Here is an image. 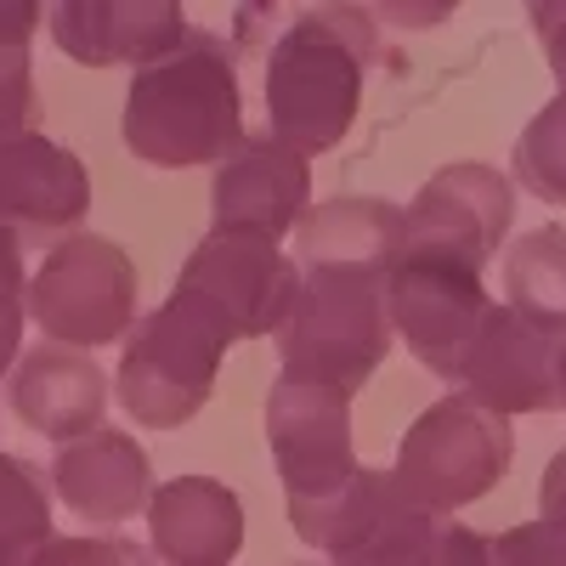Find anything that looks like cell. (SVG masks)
I'll use <instances>...</instances> for the list:
<instances>
[{"label": "cell", "instance_id": "obj_1", "mask_svg": "<svg viewBox=\"0 0 566 566\" xmlns=\"http://www.w3.org/2000/svg\"><path fill=\"white\" fill-rule=\"evenodd\" d=\"M244 136L239 63L210 29H187L176 52L136 69L125 91V148L154 170L227 165Z\"/></svg>", "mask_w": 566, "mask_h": 566}, {"label": "cell", "instance_id": "obj_2", "mask_svg": "<svg viewBox=\"0 0 566 566\" xmlns=\"http://www.w3.org/2000/svg\"><path fill=\"white\" fill-rule=\"evenodd\" d=\"M380 52L363 7H306L266 52V125L301 159L340 148Z\"/></svg>", "mask_w": 566, "mask_h": 566}, {"label": "cell", "instance_id": "obj_3", "mask_svg": "<svg viewBox=\"0 0 566 566\" xmlns=\"http://www.w3.org/2000/svg\"><path fill=\"white\" fill-rule=\"evenodd\" d=\"M290 522L328 566H493L488 538L402 493L391 470L357 464L323 499H290Z\"/></svg>", "mask_w": 566, "mask_h": 566}, {"label": "cell", "instance_id": "obj_4", "mask_svg": "<svg viewBox=\"0 0 566 566\" xmlns=\"http://www.w3.org/2000/svg\"><path fill=\"white\" fill-rule=\"evenodd\" d=\"M232 340L239 335L227 328V317L176 283L165 306H154L125 335V357L114 374L119 408L136 424H148V431H176L210 402L216 368Z\"/></svg>", "mask_w": 566, "mask_h": 566}, {"label": "cell", "instance_id": "obj_5", "mask_svg": "<svg viewBox=\"0 0 566 566\" xmlns=\"http://www.w3.org/2000/svg\"><path fill=\"white\" fill-rule=\"evenodd\" d=\"M386 272L368 266H301V295L277 328V357L290 374L357 397L391 352Z\"/></svg>", "mask_w": 566, "mask_h": 566}, {"label": "cell", "instance_id": "obj_6", "mask_svg": "<svg viewBox=\"0 0 566 566\" xmlns=\"http://www.w3.org/2000/svg\"><path fill=\"white\" fill-rule=\"evenodd\" d=\"M515 464V431L510 419L476 408L470 397H442L424 408L397 448L391 476L402 482V493L437 515H453L464 504L488 499Z\"/></svg>", "mask_w": 566, "mask_h": 566}, {"label": "cell", "instance_id": "obj_7", "mask_svg": "<svg viewBox=\"0 0 566 566\" xmlns=\"http://www.w3.org/2000/svg\"><path fill=\"white\" fill-rule=\"evenodd\" d=\"M29 317L45 328L52 346H74V352L130 335V317H136L130 255L103 232H69L29 283Z\"/></svg>", "mask_w": 566, "mask_h": 566}, {"label": "cell", "instance_id": "obj_8", "mask_svg": "<svg viewBox=\"0 0 566 566\" xmlns=\"http://www.w3.org/2000/svg\"><path fill=\"white\" fill-rule=\"evenodd\" d=\"M493 295L476 266H464L437 250H402L397 266L386 272V312L391 328L408 340V352L437 374V380H459L464 352L476 340Z\"/></svg>", "mask_w": 566, "mask_h": 566}, {"label": "cell", "instance_id": "obj_9", "mask_svg": "<svg viewBox=\"0 0 566 566\" xmlns=\"http://www.w3.org/2000/svg\"><path fill=\"white\" fill-rule=\"evenodd\" d=\"M176 283L193 290L199 301H210L239 340H261L290 323L295 295H301V266L272 239H261V232L210 227L193 244Z\"/></svg>", "mask_w": 566, "mask_h": 566}, {"label": "cell", "instance_id": "obj_10", "mask_svg": "<svg viewBox=\"0 0 566 566\" xmlns=\"http://www.w3.org/2000/svg\"><path fill=\"white\" fill-rule=\"evenodd\" d=\"M266 442H272V464H277L283 488H290V499L335 493L357 470L352 397L277 368V380L266 391Z\"/></svg>", "mask_w": 566, "mask_h": 566}, {"label": "cell", "instance_id": "obj_11", "mask_svg": "<svg viewBox=\"0 0 566 566\" xmlns=\"http://www.w3.org/2000/svg\"><path fill=\"white\" fill-rule=\"evenodd\" d=\"M510 216H515V187L493 165H442L431 181L413 193L408 205V232L402 250H437L464 266L488 272V261L510 239Z\"/></svg>", "mask_w": 566, "mask_h": 566}, {"label": "cell", "instance_id": "obj_12", "mask_svg": "<svg viewBox=\"0 0 566 566\" xmlns=\"http://www.w3.org/2000/svg\"><path fill=\"white\" fill-rule=\"evenodd\" d=\"M453 386L459 397L499 419L549 413L560 408V340L533 328L527 317H515L510 306H488Z\"/></svg>", "mask_w": 566, "mask_h": 566}, {"label": "cell", "instance_id": "obj_13", "mask_svg": "<svg viewBox=\"0 0 566 566\" xmlns=\"http://www.w3.org/2000/svg\"><path fill=\"white\" fill-rule=\"evenodd\" d=\"M91 216V176L80 154L45 130L0 136V227L18 239H57Z\"/></svg>", "mask_w": 566, "mask_h": 566}, {"label": "cell", "instance_id": "obj_14", "mask_svg": "<svg viewBox=\"0 0 566 566\" xmlns=\"http://www.w3.org/2000/svg\"><path fill=\"white\" fill-rule=\"evenodd\" d=\"M210 205H216V227L261 232V239L277 244L312 210V170L277 136H244L239 154L216 170Z\"/></svg>", "mask_w": 566, "mask_h": 566}, {"label": "cell", "instance_id": "obj_15", "mask_svg": "<svg viewBox=\"0 0 566 566\" xmlns=\"http://www.w3.org/2000/svg\"><path fill=\"white\" fill-rule=\"evenodd\" d=\"M52 40L85 69H148L187 40V18L170 0H63L52 12Z\"/></svg>", "mask_w": 566, "mask_h": 566}, {"label": "cell", "instance_id": "obj_16", "mask_svg": "<svg viewBox=\"0 0 566 566\" xmlns=\"http://www.w3.org/2000/svg\"><path fill=\"white\" fill-rule=\"evenodd\" d=\"M7 397L29 431L52 437V442H80L91 431H103V408L114 402V386L97 368V357L45 340V346L18 357Z\"/></svg>", "mask_w": 566, "mask_h": 566}, {"label": "cell", "instance_id": "obj_17", "mask_svg": "<svg viewBox=\"0 0 566 566\" xmlns=\"http://www.w3.org/2000/svg\"><path fill=\"white\" fill-rule=\"evenodd\" d=\"M52 488L80 522L119 527V522H130V515H142L154 504V464H148V448L136 437L103 424V431L57 448Z\"/></svg>", "mask_w": 566, "mask_h": 566}, {"label": "cell", "instance_id": "obj_18", "mask_svg": "<svg viewBox=\"0 0 566 566\" xmlns=\"http://www.w3.org/2000/svg\"><path fill=\"white\" fill-rule=\"evenodd\" d=\"M148 544L165 566H232L244 549V504L216 476H176L154 488Z\"/></svg>", "mask_w": 566, "mask_h": 566}, {"label": "cell", "instance_id": "obj_19", "mask_svg": "<svg viewBox=\"0 0 566 566\" xmlns=\"http://www.w3.org/2000/svg\"><path fill=\"white\" fill-rule=\"evenodd\" d=\"M408 210L391 199H357L340 193L328 205H312L295 227V266H368L391 272L402 255Z\"/></svg>", "mask_w": 566, "mask_h": 566}, {"label": "cell", "instance_id": "obj_20", "mask_svg": "<svg viewBox=\"0 0 566 566\" xmlns=\"http://www.w3.org/2000/svg\"><path fill=\"white\" fill-rule=\"evenodd\" d=\"M504 306L544 335L566 340V227H538L510 244Z\"/></svg>", "mask_w": 566, "mask_h": 566}, {"label": "cell", "instance_id": "obj_21", "mask_svg": "<svg viewBox=\"0 0 566 566\" xmlns=\"http://www.w3.org/2000/svg\"><path fill=\"white\" fill-rule=\"evenodd\" d=\"M40 7L34 0H0V136L34 130V74H29V40H34Z\"/></svg>", "mask_w": 566, "mask_h": 566}, {"label": "cell", "instance_id": "obj_22", "mask_svg": "<svg viewBox=\"0 0 566 566\" xmlns=\"http://www.w3.org/2000/svg\"><path fill=\"white\" fill-rule=\"evenodd\" d=\"M515 181L544 205H566V85L533 114L515 142Z\"/></svg>", "mask_w": 566, "mask_h": 566}, {"label": "cell", "instance_id": "obj_23", "mask_svg": "<svg viewBox=\"0 0 566 566\" xmlns=\"http://www.w3.org/2000/svg\"><path fill=\"white\" fill-rule=\"evenodd\" d=\"M7 538H52V488L34 464L0 453V544Z\"/></svg>", "mask_w": 566, "mask_h": 566}, {"label": "cell", "instance_id": "obj_24", "mask_svg": "<svg viewBox=\"0 0 566 566\" xmlns=\"http://www.w3.org/2000/svg\"><path fill=\"white\" fill-rule=\"evenodd\" d=\"M23 323H29L23 244L12 227H0V380H12V368L23 357Z\"/></svg>", "mask_w": 566, "mask_h": 566}, {"label": "cell", "instance_id": "obj_25", "mask_svg": "<svg viewBox=\"0 0 566 566\" xmlns=\"http://www.w3.org/2000/svg\"><path fill=\"white\" fill-rule=\"evenodd\" d=\"M493 566H566V527L555 522H527V527H510L499 538H488Z\"/></svg>", "mask_w": 566, "mask_h": 566}, {"label": "cell", "instance_id": "obj_26", "mask_svg": "<svg viewBox=\"0 0 566 566\" xmlns=\"http://www.w3.org/2000/svg\"><path fill=\"white\" fill-rule=\"evenodd\" d=\"M29 566H148L142 560V549L136 544H125V538H40L34 544V555H29Z\"/></svg>", "mask_w": 566, "mask_h": 566}, {"label": "cell", "instance_id": "obj_27", "mask_svg": "<svg viewBox=\"0 0 566 566\" xmlns=\"http://www.w3.org/2000/svg\"><path fill=\"white\" fill-rule=\"evenodd\" d=\"M533 29H538V45H544V57L555 69V80H566V0H538L533 7Z\"/></svg>", "mask_w": 566, "mask_h": 566}, {"label": "cell", "instance_id": "obj_28", "mask_svg": "<svg viewBox=\"0 0 566 566\" xmlns=\"http://www.w3.org/2000/svg\"><path fill=\"white\" fill-rule=\"evenodd\" d=\"M538 504H544V522L566 527V448L544 464V482H538Z\"/></svg>", "mask_w": 566, "mask_h": 566}, {"label": "cell", "instance_id": "obj_29", "mask_svg": "<svg viewBox=\"0 0 566 566\" xmlns=\"http://www.w3.org/2000/svg\"><path fill=\"white\" fill-rule=\"evenodd\" d=\"M560 408H566V340H560Z\"/></svg>", "mask_w": 566, "mask_h": 566}, {"label": "cell", "instance_id": "obj_30", "mask_svg": "<svg viewBox=\"0 0 566 566\" xmlns=\"http://www.w3.org/2000/svg\"><path fill=\"white\" fill-rule=\"evenodd\" d=\"M290 566H312V560H290Z\"/></svg>", "mask_w": 566, "mask_h": 566}]
</instances>
